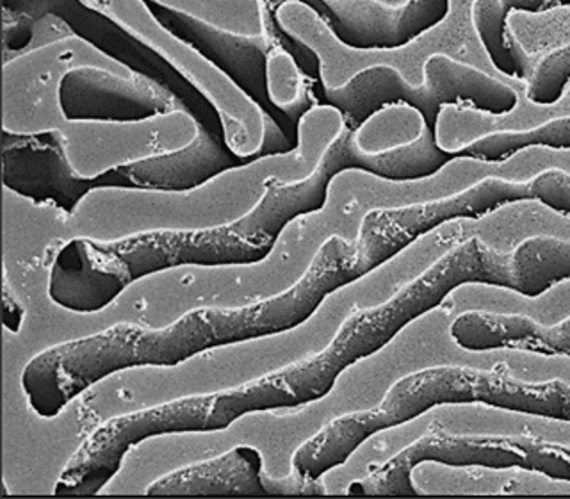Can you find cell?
Wrapping results in <instances>:
<instances>
[{
    "label": "cell",
    "mask_w": 570,
    "mask_h": 499,
    "mask_svg": "<svg viewBox=\"0 0 570 499\" xmlns=\"http://www.w3.org/2000/svg\"><path fill=\"white\" fill-rule=\"evenodd\" d=\"M264 457L254 446L174 469L151 481L147 496H267Z\"/></svg>",
    "instance_id": "4fadbf2b"
},
{
    "label": "cell",
    "mask_w": 570,
    "mask_h": 499,
    "mask_svg": "<svg viewBox=\"0 0 570 499\" xmlns=\"http://www.w3.org/2000/svg\"><path fill=\"white\" fill-rule=\"evenodd\" d=\"M570 150V115L543 121L530 129L495 130L474 139L465 147L456 148L460 159L481 163H503L528 148Z\"/></svg>",
    "instance_id": "2e32d148"
},
{
    "label": "cell",
    "mask_w": 570,
    "mask_h": 499,
    "mask_svg": "<svg viewBox=\"0 0 570 499\" xmlns=\"http://www.w3.org/2000/svg\"><path fill=\"white\" fill-rule=\"evenodd\" d=\"M358 130L344 125L299 180L267 177L257 204L234 222L207 228H159L116 241L73 237L50 266L47 293L53 305L76 314L109 307L134 282L180 266H252L269 257L284 228L325 209L337 175L365 172Z\"/></svg>",
    "instance_id": "7a4b0ae2"
},
{
    "label": "cell",
    "mask_w": 570,
    "mask_h": 499,
    "mask_svg": "<svg viewBox=\"0 0 570 499\" xmlns=\"http://www.w3.org/2000/svg\"><path fill=\"white\" fill-rule=\"evenodd\" d=\"M58 102L67 121L136 124L180 109L165 89L145 79H125L98 67H73L62 74Z\"/></svg>",
    "instance_id": "8fae6325"
},
{
    "label": "cell",
    "mask_w": 570,
    "mask_h": 499,
    "mask_svg": "<svg viewBox=\"0 0 570 499\" xmlns=\"http://www.w3.org/2000/svg\"><path fill=\"white\" fill-rule=\"evenodd\" d=\"M528 200L540 202L570 218V172L554 166L528 180L489 175L462 192L435 200L371 209L356 234L358 266L370 275L444 223L480 219L504 205Z\"/></svg>",
    "instance_id": "5b68a950"
},
{
    "label": "cell",
    "mask_w": 570,
    "mask_h": 499,
    "mask_svg": "<svg viewBox=\"0 0 570 499\" xmlns=\"http://www.w3.org/2000/svg\"><path fill=\"white\" fill-rule=\"evenodd\" d=\"M561 6L567 4L549 0H476L472 2V26L483 49L489 53L490 61L494 62V67L503 76L528 80L534 59L522 47L521 41L517 40L508 23V17L515 11L542 13Z\"/></svg>",
    "instance_id": "5bb4252c"
},
{
    "label": "cell",
    "mask_w": 570,
    "mask_h": 499,
    "mask_svg": "<svg viewBox=\"0 0 570 499\" xmlns=\"http://www.w3.org/2000/svg\"><path fill=\"white\" fill-rule=\"evenodd\" d=\"M2 183L36 205L50 204L62 213L94 189H102L98 175L82 177L68 157V139L59 129L38 133L2 130Z\"/></svg>",
    "instance_id": "9c48e42d"
},
{
    "label": "cell",
    "mask_w": 570,
    "mask_h": 499,
    "mask_svg": "<svg viewBox=\"0 0 570 499\" xmlns=\"http://www.w3.org/2000/svg\"><path fill=\"white\" fill-rule=\"evenodd\" d=\"M320 14L338 43L353 50H396L441 26L448 0H410L389 6L379 0H303Z\"/></svg>",
    "instance_id": "30bf717a"
},
{
    "label": "cell",
    "mask_w": 570,
    "mask_h": 499,
    "mask_svg": "<svg viewBox=\"0 0 570 499\" xmlns=\"http://www.w3.org/2000/svg\"><path fill=\"white\" fill-rule=\"evenodd\" d=\"M148 13L175 40L200 53L205 61L218 68L261 109L263 139L258 148L267 156H284L299 145V124L273 104L267 79V61L275 41L263 22L261 35H236L205 22L183 9L147 0Z\"/></svg>",
    "instance_id": "52a82bcc"
},
{
    "label": "cell",
    "mask_w": 570,
    "mask_h": 499,
    "mask_svg": "<svg viewBox=\"0 0 570 499\" xmlns=\"http://www.w3.org/2000/svg\"><path fill=\"white\" fill-rule=\"evenodd\" d=\"M41 6H45L47 13L61 18L73 35L129 70L136 71L141 79L150 80L165 89L191 118L195 133L213 134L230 141V125H237V121L225 115L213 98L165 52H160L156 45L148 43L130 27L124 26L111 14L104 13L102 9L95 8L94 2L59 0Z\"/></svg>",
    "instance_id": "ba28073f"
},
{
    "label": "cell",
    "mask_w": 570,
    "mask_h": 499,
    "mask_svg": "<svg viewBox=\"0 0 570 499\" xmlns=\"http://www.w3.org/2000/svg\"><path fill=\"white\" fill-rule=\"evenodd\" d=\"M421 463L448 468L521 469L552 481L570 483V446L539 436H462L441 427L423 436L382 463H371L367 474L346 487L350 496H421L414 471Z\"/></svg>",
    "instance_id": "8992f818"
},
{
    "label": "cell",
    "mask_w": 570,
    "mask_h": 499,
    "mask_svg": "<svg viewBox=\"0 0 570 499\" xmlns=\"http://www.w3.org/2000/svg\"><path fill=\"white\" fill-rule=\"evenodd\" d=\"M450 335L468 352L515 350L570 359V316L543 325L519 312L465 311L451 323Z\"/></svg>",
    "instance_id": "7c38bea8"
},
{
    "label": "cell",
    "mask_w": 570,
    "mask_h": 499,
    "mask_svg": "<svg viewBox=\"0 0 570 499\" xmlns=\"http://www.w3.org/2000/svg\"><path fill=\"white\" fill-rule=\"evenodd\" d=\"M355 241H323L298 281L243 307H198L169 325L120 321L97 334L53 344L29 359L20 376L27 403L53 419L71 401L111 374L134 368H174L214 348L232 346L298 329L330 294L361 281Z\"/></svg>",
    "instance_id": "6da1fadb"
},
{
    "label": "cell",
    "mask_w": 570,
    "mask_h": 499,
    "mask_svg": "<svg viewBox=\"0 0 570 499\" xmlns=\"http://www.w3.org/2000/svg\"><path fill=\"white\" fill-rule=\"evenodd\" d=\"M264 486L267 489V496H325L328 495L323 478L302 477L299 472L291 469L289 474L285 477H272L264 471Z\"/></svg>",
    "instance_id": "ac0fdd59"
},
{
    "label": "cell",
    "mask_w": 570,
    "mask_h": 499,
    "mask_svg": "<svg viewBox=\"0 0 570 499\" xmlns=\"http://www.w3.org/2000/svg\"><path fill=\"white\" fill-rule=\"evenodd\" d=\"M442 405H485L515 414L570 423V383L519 379L510 365H430L392 383L379 405L337 415L294 450L291 469L320 478L341 468L367 439L410 423Z\"/></svg>",
    "instance_id": "3957f363"
},
{
    "label": "cell",
    "mask_w": 570,
    "mask_h": 499,
    "mask_svg": "<svg viewBox=\"0 0 570 499\" xmlns=\"http://www.w3.org/2000/svg\"><path fill=\"white\" fill-rule=\"evenodd\" d=\"M314 94L321 102L337 109L344 125L353 130L361 129L385 107L397 104L415 109L433 134L445 106L463 104L494 116L510 115L519 106V95L512 86L448 53H432L424 61L421 85H410L391 65H373L356 71L343 86L321 82Z\"/></svg>",
    "instance_id": "277c9868"
},
{
    "label": "cell",
    "mask_w": 570,
    "mask_h": 499,
    "mask_svg": "<svg viewBox=\"0 0 570 499\" xmlns=\"http://www.w3.org/2000/svg\"><path fill=\"white\" fill-rule=\"evenodd\" d=\"M513 293L539 299L554 285L570 281V239L530 236L510 252Z\"/></svg>",
    "instance_id": "9a60e30c"
},
{
    "label": "cell",
    "mask_w": 570,
    "mask_h": 499,
    "mask_svg": "<svg viewBox=\"0 0 570 499\" xmlns=\"http://www.w3.org/2000/svg\"><path fill=\"white\" fill-rule=\"evenodd\" d=\"M569 82L570 41L534 59L533 70L525 80V97L534 106H552L563 97Z\"/></svg>",
    "instance_id": "e0dca14e"
}]
</instances>
